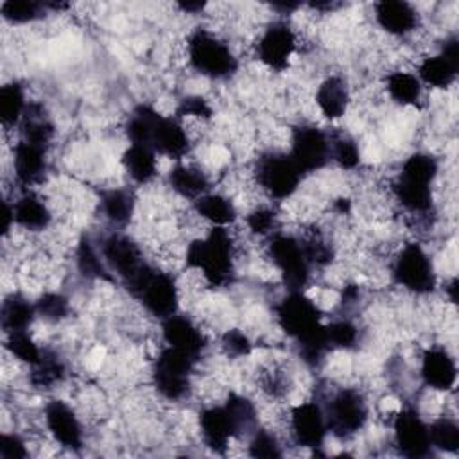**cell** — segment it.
Here are the masks:
<instances>
[{
	"label": "cell",
	"mask_w": 459,
	"mask_h": 459,
	"mask_svg": "<svg viewBox=\"0 0 459 459\" xmlns=\"http://www.w3.org/2000/svg\"><path fill=\"white\" fill-rule=\"evenodd\" d=\"M100 208H102L104 217L111 224L124 226L129 222V219L133 215L134 199L124 188H109L100 194Z\"/></svg>",
	"instance_id": "cell-31"
},
{
	"label": "cell",
	"mask_w": 459,
	"mask_h": 459,
	"mask_svg": "<svg viewBox=\"0 0 459 459\" xmlns=\"http://www.w3.org/2000/svg\"><path fill=\"white\" fill-rule=\"evenodd\" d=\"M255 176L258 186L273 199H287L299 186L303 174L289 154L267 152L258 158Z\"/></svg>",
	"instance_id": "cell-9"
},
{
	"label": "cell",
	"mask_w": 459,
	"mask_h": 459,
	"mask_svg": "<svg viewBox=\"0 0 459 459\" xmlns=\"http://www.w3.org/2000/svg\"><path fill=\"white\" fill-rule=\"evenodd\" d=\"M459 68V41L457 38L446 39L441 52L425 57L418 66V79L421 84L432 88H446L455 81Z\"/></svg>",
	"instance_id": "cell-16"
},
{
	"label": "cell",
	"mask_w": 459,
	"mask_h": 459,
	"mask_svg": "<svg viewBox=\"0 0 459 459\" xmlns=\"http://www.w3.org/2000/svg\"><path fill=\"white\" fill-rule=\"evenodd\" d=\"M222 348L231 357H246L251 353V341L242 330L233 328L222 335Z\"/></svg>",
	"instance_id": "cell-45"
},
{
	"label": "cell",
	"mask_w": 459,
	"mask_h": 459,
	"mask_svg": "<svg viewBox=\"0 0 459 459\" xmlns=\"http://www.w3.org/2000/svg\"><path fill=\"white\" fill-rule=\"evenodd\" d=\"M289 156L301 174L316 172L330 161V136L316 126H299L292 131Z\"/></svg>",
	"instance_id": "cell-12"
},
{
	"label": "cell",
	"mask_w": 459,
	"mask_h": 459,
	"mask_svg": "<svg viewBox=\"0 0 459 459\" xmlns=\"http://www.w3.org/2000/svg\"><path fill=\"white\" fill-rule=\"evenodd\" d=\"M36 312L45 321H61L68 314V299L57 292L43 294L36 303Z\"/></svg>",
	"instance_id": "cell-43"
},
{
	"label": "cell",
	"mask_w": 459,
	"mask_h": 459,
	"mask_svg": "<svg viewBox=\"0 0 459 459\" xmlns=\"http://www.w3.org/2000/svg\"><path fill=\"white\" fill-rule=\"evenodd\" d=\"M45 7V4L30 0H7L0 5V13L11 23H29L41 18Z\"/></svg>",
	"instance_id": "cell-40"
},
{
	"label": "cell",
	"mask_w": 459,
	"mask_h": 459,
	"mask_svg": "<svg viewBox=\"0 0 459 459\" xmlns=\"http://www.w3.org/2000/svg\"><path fill=\"white\" fill-rule=\"evenodd\" d=\"M323 412L328 432L337 437H350L366 425L368 403L359 391L342 387L328 400Z\"/></svg>",
	"instance_id": "cell-8"
},
{
	"label": "cell",
	"mask_w": 459,
	"mask_h": 459,
	"mask_svg": "<svg viewBox=\"0 0 459 459\" xmlns=\"http://www.w3.org/2000/svg\"><path fill=\"white\" fill-rule=\"evenodd\" d=\"M122 165L133 181L140 185L149 183L158 170L156 152L149 145L129 143V147L122 154Z\"/></svg>",
	"instance_id": "cell-26"
},
{
	"label": "cell",
	"mask_w": 459,
	"mask_h": 459,
	"mask_svg": "<svg viewBox=\"0 0 459 459\" xmlns=\"http://www.w3.org/2000/svg\"><path fill=\"white\" fill-rule=\"evenodd\" d=\"M75 256H77V269L81 271L82 276L93 278V280H106V281L113 280V273L106 265L102 255L97 253V249L93 247L88 237H82L79 240Z\"/></svg>",
	"instance_id": "cell-35"
},
{
	"label": "cell",
	"mask_w": 459,
	"mask_h": 459,
	"mask_svg": "<svg viewBox=\"0 0 459 459\" xmlns=\"http://www.w3.org/2000/svg\"><path fill=\"white\" fill-rule=\"evenodd\" d=\"M325 332L330 348H351L359 337L357 326L348 319H339L325 325Z\"/></svg>",
	"instance_id": "cell-42"
},
{
	"label": "cell",
	"mask_w": 459,
	"mask_h": 459,
	"mask_svg": "<svg viewBox=\"0 0 459 459\" xmlns=\"http://www.w3.org/2000/svg\"><path fill=\"white\" fill-rule=\"evenodd\" d=\"M186 264L203 273L206 281L221 287L230 281L233 274V244L228 231L221 226L204 237L188 244Z\"/></svg>",
	"instance_id": "cell-2"
},
{
	"label": "cell",
	"mask_w": 459,
	"mask_h": 459,
	"mask_svg": "<svg viewBox=\"0 0 459 459\" xmlns=\"http://www.w3.org/2000/svg\"><path fill=\"white\" fill-rule=\"evenodd\" d=\"M199 427L204 445L215 454H224L230 445V439L235 437L233 423L224 405L204 409L199 416Z\"/></svg>",
	"instance_id": "cell-22"
},
{
	"label": "cell",
	"mask_w": 459,
	"mask_h": 459,
	"mask_svg": "<svg viewBox=\"0 0 459 459\" xmlns=\"http://www.w3.org/2000/svg\"><path fill=\"white\" fill-rule=\"evenodd\" d=\"M276 317L280 328L298 342L299 357L307 364L316 366L330 350L319 308L303 292L289 290L276 305Z\"/></svg>",
	"instance_id": "cell-1"
},
{
	"label": "cell",
	"mask_w": 459,
	"mask_h": 459,
	"mask_svg": "<svg viewBox=\"0 0 459 459\" xmlns=\"http://www.w3.org/2000/svg\"><path fill=\"white\" fill-rule=\"evenodd\" d=\"M195 359L186 353L165 346L154 360L152 382L158 393L167 400H181L188 394L190 375Z\"/></svg>",
	"instance_id": "cell-7"
},
{
	"label": "cell",
	"mask_w": 459,
	"mask_h": 459,
	"mask_svg": "<svg viewBox=\"0 0 459 459\" xmlns=\"http://www.w3.org/2000/svg\"><path fill=\"white\" fill-rule=\"evenodd\" d=\"M63 377H65V366L57 359V355H54L50 351H43L39 362L32 366L30 382H32V385L43 389V387H52L54 384L61 382Z\"/></svg>",
	"instance_id": "cell-37"
},
{
	"label": "cell",
	"mask_w": 459,
	"mask_h": 459,
	"mask_svg": "<svg viewBox=\"0 0 459 459\" xmlns=\"http://www.w3.org/2000/svg\"><path fill=\"white\" fill-rule=\"evenodd\" d=\"M394 443L405 457H425L432 445L429 437V425L414 409H403L396 414L394 423Z\"/></svg>",
	"instance_id": "cell-14"
},
{
	"label": "cell",
	"mask_w": 459,
	"mask_h": 459,
	"mask_svg": "<svg viewBox=\"0 0 459 459\" xmlns=\"http://www.w3.org/2000/svg\"><path fill=\"white\" fill-rule=\"evenodd\" d=\"M348 102H350L348 86L337 75L326 77L316 91V104L319 106L321 113L328 120L341 118L348 109Z\"/></svg>",
	"instance_id": "cell-24"
},
{
	"label": "cell",
	"mask_w": 459,
	"mask_h": 459,
	"mask_svg": "<svg viewBox=\"0 0 459 459\" xmlns=\"http://www.w3.org/2000/svg\"><path fill=\"white\" fill-rule=\"evenodd\" d=\"M393 278L414 294H427L436 287L434 265L420 244H407L393 264Z\"/></svg>",
	"instance_id": "cell-10"
},
{
	"label": "cell",
	"mask_w": 459,
	"mask_h": 459,
	"mask_svg": "<svg viewBox=\"0 0 459 459\" xmlns=\"http://www.w3.org/2000/svg\"><path fill=\"white\" fill-rule=\"evenodd\" d=\"M36 305H32L29 299H25L20 294H11L2 303V328L7 333L13 332H27V328L32 325L36 317Z\"/></svg>",
	"instance_id": "cell-28"
},
{
	"label": "cell",
	"mask_w": 459,
	"mask_h": 459,
	"mask_svg": "<svg viewBox=\"0 0 459 459\" xmlns=\"http://www.w3.org/2000/svg\"><path fill=\"white\" fill-rule=\"evenodd\" d=\"M13 167L16 179L23 185L38 183L47 170V149L20 140L14 147Z\"/></svg>",
	"instance_id": "cell-23"
},
{
	"label": "cell",
	"mask_w": 459,
	"mask_h": 459,
	"mask_svg": "<svg viewBox=\"0 0 459 459\" xmlns=\"http://www.w3.org/2000/svg\"><path fill=\"white\" fill-rule=\"evenodd\" d=\"M269 256L280 271L287 290L301 292L310 280V260L305 246L292 235L274 233L269 240Z\"/></svg>",
	"instance_id": "cell-6"
},
{
	"label": "cell",
	"mask_w": 459,
	"mask_h": 459,
	"mask_svg": "<svg viewBox=\"0 0 459 459\" xmlns=\"http://www.w3.org/2000/svg\"><path fill=\"white\" fill-rule=\"evenodd\" d=\"M160 113L151 106H138L127 118L126 124V134L131 143L149 145L152 131L160 120ZM151 147V145H149Z\"/></svg>",
	"instance_id": "cell-34"
},
{
	"label": "cell",
	"mask_w": 459,
	"mask_h": 459,
	"mask_svg": "<svg viewBox=\"0 0 459 459\" xmlns=\"http://www.w3.org/2000/svg\"><path fill=\"white\" fill-rule=\"evenodd\" d=\"M7 350L20 359L22 362H27L30 366L38 364L43 351L38 348V344L32 341V337L27 332H13L7 333V341H5Z\"/></svg>",
	"instance_id": "cell-41"
},
{
	"label": "cell",
	"mask_w": 459,
	"mask_h": 459,
	"mask_svg": "<svg viewBox=\"0 0 459 459\" xmlns=\"http://www.w3.org/2000/svg\"><path fill=\"white\" fill-rule=\"evenodd\" d=\"M197 215L210 221L213 226H228L237 219V210L233 203L221 194H204L194 201Z\"/></svg>",
	"instance_id": "cell-30"
},
{
	"label": "cell",
	"mask_w": 459,
	"mask_h": 459,
	"mask_svg": "<svg viewBox=\"0 0 459 459\" xmlns=\"http://www.w3.org/2000/svg\"><path fill=\"white\" fill-rule=\"evenodd\" d=\"M224 407L233 423L235 437L251 436L256 430V421H258L256 409H255L253 402H249L246 396L230 394Z\"/></svg>",
	"instance_id": "cell-32"
},
{
	"label": "cell",
	"mask_w": 459,
	"mask_h": 459,
	"mask_svg": "<svg viewBox=\"0 0 459 459\" xmlns=\"http://www.w3.org/2000/svg\"><path fill=\"white\" fill-rule=\"evenodd\" d=\"M149 145L154 152L161 156H167L170 160H181L190 149V140L186 131L176 118L161 115L152 131Z\"/></svg>",
	"instance_id": "cell-20"
},
{
	"label": "cell",
	"mask_w": 459,
	"mask_h": 459,
	"mask_svg": "<svg viewBox=\"0 0 459 459\" xmlns=\"http://www.w3.org/2000/svg\"><path fill=\"white\" fill-rule=\"evenodd\" d=\"M25 95L18 82H9L0 88V120L4 126H16L25 113Z\"/></svg>",
	"instance_id": "cell-36"
},
{
	"label": "cell",
	"mask_w": 459,
	"mask_h": 459,
	"mask_svg": "<svg viewBox=\"0 0 459 459\" xmlns=\"http://www.w3.org/2000/svg\"><path fill=\"white\" fill-rule=\"evenodd\" d=\"M178 117H195V118L208 120L212 117V108H210L208 100H204L203 97L192 95L179 102Z\"/></svg>",
	"instance_id": "cell-47"
},
{
	"label": "cell",
	"mask_w": 459,
	"mask_h": 459,
	"mask_svg": "<svg viewBox=\"0 0 459 459\" xmlns=\"http://www.w3.org/2000/svg\"><path fill=\"white\" fill-rule=\"evenodd\" d=\"M326 418L319 403L303 402L290 411V434L299 446H321L326 437Z\"/></svg>",
	"instance_id": "cell-15"
},
{
	"label": "cell",
	"mask_w": 459,
	"mask_h": 459,
	"mask_svg": "<svg viewBox=\"0 0 459 459\" xmlns=\"http://www.w3.org/2000/svg\"><path fill=\"white\" fill-rule=\"evenodd\" d=\"M20 133H22L23 142L41 145L45 149L48 147V143L54 136V124L43 113L41 104H27L25 113L20 122Z\"/></svg>",
	"instance_id": "cell-27"
},
{
	"label": "cell",
	"mask_w": 459,
	"mask_h": 459,
	"mask_svg": "<svg viewBox=\"0 0 459 459\" xmlns=\"http://www.w3.org/2000/svg\"><path fill=\"white\" fill-rule=\"evenodd\" d=\"M446 290H448L450 301H452V303H455V301H457V281H455V278L446 285Z\"/></svg>",
	"instance_id": "cell-52"
},
{
	"label": "cell",
	"mask_w": 459,
	"mask_h": 459,
	"mask_svg": "<svg viewBox=\"0 0 459 459\" xmlns=\"http://www.w3.org/2000/svg\"><path fill=\"white\" fill-rule=\"evenodd\" d=\"M437 174V161L425 152H416L409 156L398 178L393 183V192L398 203L412 212L425 213L432 206V190L430 185Z\"/></svg>",
	"instance_id": "cell-3"
},
{
	"label": "cell",
	"mask_w": 459,
	"mask_h": 459,
	"mask_svg": "<svg viewBox=\"0 0 459 459\" xmlns=\"http://www.w3.org/2000/svg\"><path fill=\"white\" fill-rule=\"evenodd\" d=\"M100 255L113 274H117L124 285L133 283L147 267L138 244L122 233L109 235L100 247Z\"/></svg>",
	"instance_id": "cell-11"
},
{
	"label": "cell",
	"mask_w": 459,
	"mask_h": 459,
	"mask_svg": "<svg viewBox=\"0 0 459 459\" xmlns=\"http://www.w3.org/2000/svg\"><path fill=\"white\" fill-rule=\"evenodd\" d=\"M247 450H249V455L253 457H281L283 455L276 437L271 432L258 430V429L249 436Z\"/></svg>",
	"instance_id": "cell-44"
},
{
	"label": "cell",
	"mask_w": 459,
	"mask_h": 459,
	"mask_svg": "<svg viewBox=\"0 0 459 459\" xmlns=\"http://www.w3.org/2000/svg\"><path fill=\"white\" fill-rule=\"evenodd\" d=\"M296 50V34L285 22L271 23L256 43L258 59L271 70L281 72Z\"/></svg>",
	"instance_id": "cell-13"
},
{
	"label": "cell",
	"mask_w": 459,
	"mask_h": 459,
	"mask_svg": "<svg viewBox=\"0 0 459 459\" xmlns=\"http://www.w3.org/2000/svg\"><path fill=\"white\" fill-rule=\"evenodd\" d=\"M430 445L437 450L455 454L459 450V427L454 420L443 416L429 425Z\"/></svg>",
	"instance_id": "cell-38"
},
{
	"label": "cell",
	"mask_w": 459,
	"mask_h": 459,
	"mask_svg": "<svg viewBox=\"0 0 459 459\" xmlns=\"http://www.w3.org/2000/svg\"><path fill=\"white\" fill-rule=\"evenodd\" d=\"M330 160H333L341 169H355L360 161L357 142L348 134L330 136Z\"/></svg>",
	"instance_id": "cell-39"
},
{
	"label": "cell",
	"mask_w": 459,
	"mask_h": 459,
	"mask_svg": "<svg viewBox=\"0 0 459 459\" xmlns=\"http://www.w3.org/2000/svg\"><path fill=\"white\" fill-rule=\"evenodd\" d=\"M188 61L194 70L212 79H226L237 72V57L230 47L208 30H195L186 43Z\"/></svg>",
	"instance_id": "cell-4"
},
{
	"label": "cell",
	"mask_w": 459,
	"mask_h": 459,
	"mask_svg": "<svg viewBox=\"0 0 459 459\" xmlns=\"http://www.w3.org/2000/svg\"><path fill=\"white\" fill-rule=\"evenodd\" d=\"M389 97L402 106H416L421 100V82L409 72H393L385 79Z\"/></svg>",
	"instance_id": "cell-33"
},
{
	"label": "cell",
	"mask_w": 459,
	"mask_h": 459,
	"mask_svg": "<svg viewBox=\"0 0 459 459\" xmlns=\"http://www.w3.org/2000/svg\"><path fill=\"white\" fill-rule=\"evenodd\" d=\"M151 316L160 317L161 321L178 312V287L172 276L160 273L151 265L126 287Z\"/></svg>",
	"instance_id": "cell-5"
},
{
	"label": "cell",
	"mask_w": 459,
	"mask_h": 459,
	"mask_svg": "<svg viewBox=\"0 0 459 459\" xmlns=\"http://www.w3.org/2000/svg\"><path fill=\"white\" fill-rule=\"evenodd\" d=\"M204 5H206L204 2H181L179 9L185 13H197V11H203Z\"/></svg>",
	"instance_id": "cell-50"
},
{
	"label": "cell",
	"mask_w": 459,
	"mask_h": 459,
	"mask_svg": "<svg viewBox=\"0 0 459 459\" xmlns=\"http://www.w3.org/2000/svg\"><path fill=\"white\" fill-rule=\"evenodd\" d=\"M13 213H14V222L18 226L25 228V230H30V231L45 230L48 226V222H50L48 208L34 194L22 195L13 204Z\"/></svg>",
	"instance_id": "cell-29"
},
{
	"label": "cell",
	"mask_w": 459,
	"mask_h": 459,
	"mask_svg": "<svg viewBox=\"0 0 459 459\" xmlns=\"http://www.w3.org/2000/svg\"><path fill=\"white\" fill-rule=\"evenodd\" d=\"M161 333L167 346L176 348L195 360L199 359L201 351L206 346V341L201 330L186 316H179L178 312L163 319Z\"/></svg>",
	"instance_id": "cell-18"
},
{
	"label": "cell",
	"mask_w": 459,
	"mask_h": 459,
	"mask_svg": "<svg viewBox=\"0 0 459 459\" xmlns=\"http://www.w3.org/2000/svg\"><path fill=\"white\" fill-rule=\"evenodd\" d=\"M45 423L54 439L70 450H79L82 446V429L81 423L65 402L50 400L45 407Z\"/></svg>",
	"instance_id": "cell-17"
},
{
	"label": "cell",
	"mask_w": 459,
	"mask_h": 459,
	"mask_svg": "<svg viewBox=\"0 0 459 459\" xmlns=\"http://www.w3.org/2000/svg\"><path fill=\"white\" fill-rule=\"evenodd\" d=\"M169 185L178 195L185 199H194V201L208 194V188H210V181L201 169L192 165H183V163H178L176 167L170 169Z\"/></svg>",
	"instance_id": "cell-25"
},
{
	"label": "cell",
	"mask_w": 459,
	"mask_h": 459,
	"mask_svg": "<svg viewBox=\"0 0 459 459\" xmlns=\"http://www.w3.org/2000/svg\"><path fill=\"white\" fill-rule=\"evenodd\" d=\"M299 5H301V4H298V2H289V4H285V2H283V4H274L273 7H274V9H280V11L285 14V13H292V11H296Z\"/></svg>",
	"instance_id": "cell-51"
},
{
	"label": "cell",
	"mask_w": 459,
	"mask_h": 459,
	"mask_svg": "<svg viewBox=\"0 0 459 459\" xmlns=\"http://www.w3.org/2000/svg\"><path fill=\"white\" fill-rule=\"evenodd\" d=\"M421 378L437 391H448L457 378V368L452 355L443 348H429L421 357Z\"/></svg>",
	"instance_id": "cell-19"
},
{
	"label": "cell",
	"mask_w": 459,
	"mask_h": 459,
	"mask_svg": "<svg viewBox=\"0 0 459 459\" xmlns=\"http://www.w3.org/2000/svg\"><path fill=\"white\" fill-rule=\"evenodd\" d=\"M377 23L393 36H405L418 25L416 9L403 0H380L375 4Z\"/></svg>",
	"instance_id": "cell-21"
},
{
	"label": "cell",
	"mask_w": 459,
	"mask_h": 459,
	"mask_svg": "<svg viewBox=\"0 0 459 459\" xmlns=\"http://www.w3.org/2000/svg\"><path fill=\"white\" fill-rule=\"evenodd\" d=\"M359 298V287L357 285H346L342 290V303L344 305H351L355 303Z\"/></svg>",
	"instance_id": "cell-49"
},
{
	"label": "cell",
	"mask_w": 459,
	"mask_h": 459,
	"mask_svg": "<svg viewBox=\"0 0 459 459\" xmlns=\"http://www.w3.org/2000/svg\"><path fill=\"white\" fill-rule=\"evenodd\" d=\"M0 455L4 459H23V457H27L25 443L16 434H2Z\"/></svg>",
	"instance_id": "cell-48"
},
{
	"label": "cell",
	"mask_w": 459,
	"mask_h": 459,
	"mask_svg": "<svg viewBox=\"0 0 459 459\" xmlns=\"http://www.w3.org/2000/svg\"><path fill=\"white\" fill-rule=\"evenodd\" d=\"M274 224H276V215L271 208H265V206H260V208H255L249 215H247V226L253 233H258V235H267L274 230Z\"/></svg>",
	"instance_id": "cell-46"
}]
</instances>
